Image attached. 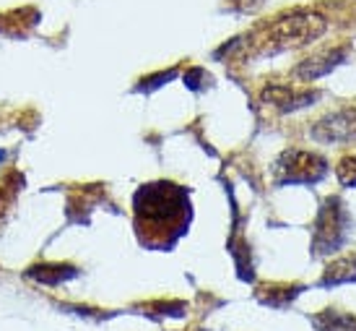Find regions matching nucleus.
Returning a JSON list of instances; mask_svg holds the SVG:
<instances>
[{
  "label": "nucleus",
  "mask_w": 356,
  "mask_h": 331,
  "mask_svg": "<svg viewBox=\"0 0 356 331\" xmlns=\"http://www.w3.org/2000/svg\"><path fill=\"white\" fill-rule=\"evenodd\" d=\"M327 29V21L320 13L312 10H297V13H289L268 29L266 37V50L263 55H276V52L297 50V47H307L315 40H320Z\"/></svg>",
  "instance_id": "nucleus-2"
},
{
  "label": "nucleus",
  "mask_w": 356,
  "mask_h": 331,
  "mask_svg": "<svg viewBox=\"0 0 356 331\" xmlns=\"http://www.w3.org/2000/svg\"><path fill=\"white\" fill-rule=\"evenodd\" d=\"M356 282V259H338L325 269L320 287H338V284H348Z\"/></svg>",
  "instance_id": "nucleus-9"
},
{
  "label": "nucleus",
  "mask_w": 356,
  "mask_h": 331,
  "mask_svg": "<svg viewBox=\"0 0 356 331\" xmlns=\"http://www.w3.org/2000/svg\"><path fill=\"white\" fill-rule=\"evenodd\" d=\"M263 102L270 105V107H276L281 112H294V110H302V107H309L312 102L320 97L317 91H299V89H291V86H284V84H270L263 89Z\"/></svg>",
  "instance_id": "nucleus-6"
},
{
  "label": "nucleus",
  "mask_w": 356,
  "mask_h": 331,
  "mask_svg": "<svg viewBox=\"0 0 356 331\" xmlns=\"http://www.w3.org/2000/svg\"><path fill=\"white\" fill-rule=\"evenodd\" d=\"M327 175V162L305 149H286L273 162L276 185H315Z\"/></svg>",
  "instance_id": "nucleus-4"
},
{
  "label": "nucleus",
  "mask_w": 356,
  "mask_h": 331,
  "mask_svg": "<svg viewBox=\"0 0 356 331\" xmlns=\"http://www.w3.org/2000/svg\"><path fill=\"white\" fill-rule=\"evenodd\" d=\"M312 326L317 331H356V318L343 311L327 308V311L312 316Z\"/></svg>",
  "instance_id": "nucleus-8"
},
{
  "label": "nucleus",
  "mask_w": 356,
  "mask_h": 331,
  "mask_svg": "<svg viewBox=\"0 0 356 331\" xmlns=\"http://www.w3.org/2000/svg\"><path fill=\"white\" fill-rule=\"evenodd\" d=\"M348 50L346 47H336V50H327L323 55H315V58H309V61L299 63L297 66V76L305 81H315L320 76H327L333 68H338L341 63L346 61Z\"/></svg>",
  "instance_id": "nucleus-7"
},
{
  "label": "nucleus",
  "mask_w": 356,
  "mask_h": 331,
  "mask_svg": "<svg viewBox=\"0 0 356 331\" xmlns=\"http://www.w3.org/2000/svg\"><path fill=\"white\" fill-rule=\"evenodd\" d=\"M348 230H351V217H348L343 201L338 199V196L325 199L315 220L312 253L315 256H330V253H336L346 243Z\"/></svg>",
  "instance_id": "nucleus-3"
},
{
  "label": "nucleus",
  "mask_w": 356,
  "mask_h": 331,
  "mask_svg": "<svg viewBox=\"0 0 356 331\" xmlns=\"http://www.w3.org/2000/svg\"><path fill=\"white\" fill-rule=\"evenodd\" d=\"M309 136L320 144H356V107L323 115L309 128Z\"/></svg>",
  "instance_id": "nucleus-5"
},
{
  "label": "nucleus",
  "mask_w": 356,
  "mask_h": 331,
  "mask_svg": "<svg viewBox=\"0 0 356 331\" xmlns=\"http://www.w3.org/2000/svg\"><path fill=\"white\" fill-rule=\"evenodd\" d=\"M336 178L343 188H356V154H348L336 164Z\"/></svg>",
  "instance_id": "nucleus-10"
},
{
  "label": "nucleus",
  "mask_w": 356,
  "mask_h": 331,
  "mask_svg": "<svg viewBox=\"0 0 356 331\" xmlns=\"http://www.w3.org/2000/svg\"><path fill=\"white\" fill-rule=\"evenodd\" d=\"M133 214L140 243L146 248L167 251L190 227V193L169 180L140 185L133 196Z\"/></svg>",
  "instance_id": "nucleus-1"
}]
</instances>
